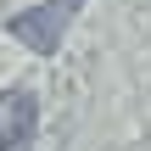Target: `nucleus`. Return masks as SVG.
Listing matches in <instances>:
<instances>
[{
  "label": "nucleus",
  "instance_id": "obj_1",
  "mask_svg": "<svg viewBox=\"0 0 151 151\" xmlns=\"http://www.w3.org/2000/svg\"><path fill=\"white\" fill-rule=\"evenodd\" d=\"M84 11V0H39L34 11H17L11 17V39H22L28 50L39 56H56L62 39H67V22Z\"/></svg>",
  "mask_w": 151,
  "mask_h": 151
},
{
  "label": "nucleus",
  "instance_id": "obj_2",
  "mask_svg": "<svg viewBox=\"0 0 151 151\" xmlns=\"http://www.w3.org/2000/svg\"><path fill=\"white\" fill-rule=\"evenodd\" d=\"M34 118H39V106H34L28 90H0V151L28 146L34 140Z\"/></svg>",
  "mask_w": 151,
  "mask_h": 151
}]
</instances>
